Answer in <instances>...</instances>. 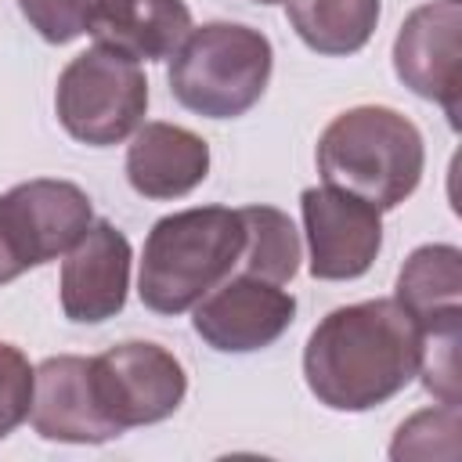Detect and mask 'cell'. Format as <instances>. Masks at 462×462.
Returning a JSON list of instances; mask_svg holds the SVG:
<instances>
[{
    "mask_svg": "<svg viewBox=\"0 0 462 462\" xmlns=\"http://www.w3.org/2000/svg\"><path fill=\"white\" fill-rule=\"evenodd\" d=\"M419 372V325L397 300L328 310L307 346L303 375L332 411H368L397 397Z\"/></svg>",
    "mask_w": 462,
    "mask_h": 462,
    "instance_id": "1",
    "label": "cell"
},
{
    "mask_svg": "<svg viewBox=\"0 0 462 462\" xmlns=\"http://www.w3.org/2000/svg\"><path fill=\"white\" fill-rule=\"evenodd\" d=\"M245 224L238 209L195 206L152 224L137 271V296L155 314H184L242 263Z\"/></svg>",
    "mask_w": 462,
    "mask_h": 462,
    "instance_id": "2",
    "label": "cell"
},
{
    "mask_svg": "<svg viewBox=\"0 0 462 462\" xmlns=\"http://www.w3.org/2000/svg\"><path fill=\"white\" fill-rule=\"evenodd\" d=\"M422 166L426 148L419 126L386 105L346 108L318 137L321 180L379 213L397 209L419 188Z\"/></svg>",
    "mask_w": 462,
    "mask_h": 462,
    "instance_id": "3",
    "label": "cell"
},
{
    "mask_svg": "<svg viewBox=\"0 0 462 462\" xmlns=\"http://www.w3.org/2000/svg\"><path fill=\"white\" fill-rule=\"evenodd\" d=\"M271 40L242 22H206L184 36L170 61V94L195 116H245L267 90Z\"/></svg>",
    "mask_w": 462,
    "mask_h": 462,
    "instance_id": "4",
    "label": "cell"
},
{
    "mask_svg": "<svg viewBox=\"0 0 462 462\" xmlns=\"http://www.w3.org/2000/svg\"><path fill=\"white\" fill-rule=\"evenodd\" d=\"M148 108V79L141 65L112 47L94 43L90 51L76 54L54 90V112L69 137L108 148L126 141Z\"/></svg>",
    "mask_w": 462,
    "mask_h": 462,
    "instance_id": "5",
    "label": "cell"
},
{
    "mask_svg": "<svg viewBox=\"0 0 462 462\" xmlns=\"http://www.w3.org/2000/svg\"><path fill=\"white\" fill-rule=\"evenodd\" d=\"M94 224L90 199L72 180H25L0 195V285L69 253Z\"/></svg>",
    "mask_w": 462,
    "mask_h": 462,
    "instance_id": "6",
    "label": "cell"
},
{
    "mask_svg": "<svg viewBox=\"0 0 462 462\" xmlns=\"http://www.w3.org/2000/svg\"><path fill=\"white\" fill-rule=\"evenodd\" d=\"M90 386L105 422L126 433L170 419L188 393V375L166 346L130 339L90 357Z\"/></svg>",
    "mask_w": 462,
    "mask_h": 462,
    "instance_id": "7",
    "label": "cell"
},
{
    "mask_svg": "<svg viewBox=\"0 0 462 462\" xmlns=\"http://www.w3.org/2000/svg\"><path fill=\"white\" fill-rule=\"evenodd\" d=\"M292 318H296L292 292H285L267 278L238 274L220 282L213 292H206L195 303L191 328L202 336L206 346L220 354H249L282 339Z\"/></svg>",
    "mask_w": 462,
    "mask_h": 462,
    "instance_id": "8",
    "label": "cell"
},
{
    "mask_svg": "<svg viewBox=\"0 0 462 462\" xmlns=\"http://www.w3.org/2000/svg\"><path fill=\"white\" fill-rule=\"evenodd\" d=\"M393 72L397 79L437 101L451 126H458V90H462V7L458 4H422L415 7L393 40Z\"/></svg>",
    "mask_w": 462,
    "mask_h": 462,
    "instance_id": "9",
    "label": "cell"
},
{
    "mask_svg": "<svg viewBox=\"0 0 462 462\" xmlns=\"http://www.w3.org/2000/svg\"><path fill=\"white\" fill-rule=\"evenodd\" d=\"M310 245V274L321 282L361 278L383 249L379 209L339 188H307L300 195Z\"/></svg>",
    "mask_w": 462,
    "mask_h": 462,
    "instance_id": "10",
    "label": "cell"
},
{
    "mask_svg": "<svg viewBox=\"0 0 462 462\" xmlns=\"http://www.w3.org/2000/svg\"><path fill=\"white\" fill-rule=\"evenodd\" d=\"M130 238L112 220H94L61 263V310L69 321L101 325L116 318L130 289Z\"/></svg>",
    "mask_w": 462,
    "mask_h": 462,
    "instance_id": "11",
    "label": "cell"
},
{
    "mask_svg": "<svg viewBox=\"0 0 462 462\" xmlns=\"http://www.w3.org/2000/svg\"><path fill=\"white\" fill-rule=\"evenodd\" d=\"M29 422L43 440L61 444H105L119 437L97 411L90 386V357L58 354L32 368V408Z\"/></svg>",
    "mask_w": 462,
    "mask_h": 462,
    "instance_id": "12",
    "label": "cell"
},
{
    "mask_svg": "<svg viewBox=\"0 0 462 462\" xmlns=\"http://www.w3.org/2000/svg\"><path fill=\"white\" fill-rule=\"evenodd\" d=\"M209 173V144L177 123H141L126 148V180L137 195L166 202L195 191Z\"/></svg>",
    "mask_w": 462,
    "mask_h": 462,
    "instance_id": "13",
    "label": "cell"
},
{
    "mask_svg": "<svg viewBox=\"0 0 462 462\" xmlns=\"http://www.w3.org/2000/svg\"><path fill=\"white\" fill-rule=\"evenodd\" d=\"M87 32L134 61H162L191 32V11L184 0H101Z\"/></svg>",
    "mask_w": 462,
    "mask_h": 462,
    "instance_id": "14",
    "label": "cell"
},
{
    "mask_svg": "<svg viewBox=\"0 0 462 462\" xmlns=\"http://www.w3.org/2000/svg\"><path fill=\"white\" fill-rule=\"evenodd\" d=\"M393 300L419 328L462 321V249L448 242L419 245L397 274Z\"/></svg>",
    "mask_w": 462,
    "mask_h": 462,
    "instance_id": "15",
    "label": "cell"
},
{
    "mask_svg": "<svg viewBox=\"0 0 462 462\" xmlns=\"http://www.w3.org/2000/svg\"><path fill=\"white\" fill-rule=\"evenodd\" d=\"M289 25L296 36L328 58L357 54L375 25H379V0H285Z\"/></svg>",
    "mask_w": 462,
    "mask_h": 462,
    "instance_id": "16",
    "label": "cell"
},
{
    "mask_svg": "<svg viewBox=\"0 0 462 462\" xmlns=\"http://www.w3.org/2000/svg\"><path fill=\"white\" fill-rule=\"evenodd\" d=\"M238 217L245 224V249L238 263L242 274L285 285L300 267V231L292 227L289 213L274 206H245Z\"/></svg>",
    "mask_w": 462,
    "mask_h": 462,
    "instance_id": "17",
    "label": "cell"
},
{
    "mask_svg": "<svg viewBox=\"0 0 462 462\" xmlns=\"http://www.w3.org/2000/svg\"><path fill=\"white\" fill-rule=\"evenodd\" d=\"M458 433H462L458 404H440V408L419 411L408 422H401V430L390 444V458H455Z\"/></svg>",
    "mask_w": 462,
    "mask_h": 462,
    "instance_id": "18",
    "label": "cell"
},
{
    "mask_svg": "<svg viewBox=\"0 0 462 462\" xmlns=\"http://www.w3.org/2000/svg\"><path fill=\"white\" fill-rule=\"evenodd\" d=\"M458 336L462 321L419 328V372L422 386L440 404H458Z\"/></svg>",
    "mask_w": 462,
    "mask_h": 462,
    "instance_id": "19",
    "label": "cell"
},
{
    "mask_svg": "<svg viewBox=\"0 0 462 462\" xmlns=\"http://www.w3.org/2000/svg\"><path fill=\"white\" fill-rule=\"evenodd\" d=\"M101 0H18L25 22L47 43H69L87 32V22Z\"/></svg>",
    "mask_w": 462,
    "mask_h": 462,
    "instance_id": "20",
    "label": "cell"
},
{
    "mask_svg": "<svg viewBox=\"0 0 462 462\" xmlns=\"http://www.w3.org/2000/svg\"><path fill=\"white\" fill-rule=\"evenodd\" d=\"M29 408H32V365L18 346L0 343V440L29 419Z\"/></svg>",
    "mask_w": 462,
    "mask_h": 462,
    "instance_id": "21",
    "label": "cell"
},
{
    "mask_svg": "<svg viewBox=\"0 0 462 462\" xmlns=\"http://www.w3.org/2000/svg\"><path fill=\"white\" fill-rule=\"evenodd\" d=\"M256 4H282V0H256Z\"/></svg>",
    "mask_w": 462,
    "mask_h": 462,
    "instance_id": "22",
    "label": "cell"
},
{
    "mask_svg": "<svg viewBox=\"0 0 462 462\" xmlns=\"http://www.w3.org/2000/svg\"><path fill=\"white\" fill-rule=\"evenodd\" d=\"M444 4H458V0H444Z\"/></svg>",
    "mask_w": 462,
    "mask_h": 462,
    "instance_id": "23",
    "label": "cell"
}]
</instances>
